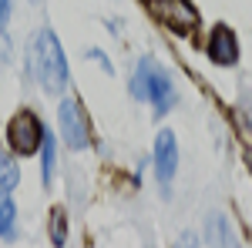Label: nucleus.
<instances>
[{
  "instance_id": "obj_13",
  "label": "nucleus",
  "mask_w": 252,
  "mask_h": 248,
  "mask_svg": "<svg viewBox=\"0 0 252 248\" xmlns=\"http://www.w3.org/2000/svg\"><path fill=\"white\" fill-rule=\"evenodd\" d=\"M7 17H10V0H0V30H3Z\"/></svg>"
},
{
  "instance_id": "obj_8",
  "label": "nucleus",
  "mask_w": 252,
  "mask_h": 248,
  "mask_svg": "<svg viewBox=\"0 0 252 248\" xmlns=\"http://www.w3.org/2000/svg\"><path fill=\"white\" fill-rule=\"evenodd\" d=\"M0 238L3 242L17 238V205H14L10 188H0Z\"/></svg>"
},
{
  "instance_id": "obj_6",
  "label": "nucleus",
  "mask_w": 252,
  "mask_h": 248,
  "mask_svg": "<svg viewBox=\"0 0 252 248\" xmlns=\"http://www.w3.org/2000/svg\"><path fill=\"white\" fill-rule=\"evenodd\" d=\"M175 168H178V144H175V134L172 131H158V138H155V171H158L161 188L172 185Z\"/></svg>"
},
{
  "instance_id": "obj_4",
  "label": "nucleus",
  "mask_w": 252,
  "mask_h": 248,
  "mask_svg": "<svg viewBox=\"0 0 252 248\" xmlns=\"http://www.w3.org/2000/svg\"><path fill=\"white\" fill-rule=\"evenodd\" d=\"M58 124H61V134H64V144L67 148H88L91 144V121L84 114V108H81L74 97H64L58 104Z\"/></svg>"
},
{
  "instance_id": "obj_14",
  "label": "nucleus",
  "mask_w": 252,
  "mask_h": 248,
  "mask_svg": "<svg viewBox=\"0 0 252 248\" xmlns=\"http://www.w3.org/2000/svg\"><path fill=\"white\" fill-rule=\"evenodd\" d=\"M249 174H252V161H249Z\"/></svg>"
},
{
  "instance_id": "obj_11",
  "label": "nucleus",
  "mask_w": 252,
  "mask_h": 248,
  "mask_svg": "<svg viewBox=\"0 0 252 248\" xmlns=\"http://www.w3.org/2000/svg\"><path fill=\"white\" fill-rule=\"evenodd\" d=\"M17 181H20V168H17V161L10 158L7 151H0V188H17Z\"/></svg>"
},
{
  "instance_id": "obj_10",
  "label": "nucleus",
  "mask_w": 252,
  "mask_h": 248,
  "mask_svg": "<svg viewBox=\"0 0 252 248\" xmlns=\"http://www.w3.org/2000/svg\"><path fill=\"white\" fill-rule=\"evenodd\" d=\"M54 168H58V141L51 134H44V144H40V178H44V185L54 181Z\"/></svg>"
},
{
  "instance_id": "obj_7",
  "label": "nucleus",
  "mask_w": 252,
  "mask_h": 248,
  "mask_svg": "<svg viewBox=\"0 0 252 248\" xmlns=\"http://www.w3.org/2000/svg\"><path fill=\"white\" fill-rule=\"evenodd\" d=\"M205 54H209L215 64H222V67H232L235 60H239V40H235V34L225 27V24H219V27L212 30Z\"/></svg>"
},
{
  "instance_id": "obj_5",
  "label": "nucleus",
  "mask_w": 252,
  "mask_h": 248,
  "mask_svg": "<svg viewBox=\"0 0 252 248\" xmlns=\"http://www.w3.org/2000/svg\"><path fill=\"white\" fill-rule=\"evenodd\" d=\"M155 14L175 34H192L198 27V20H202L192 0H155Z\"/></svg>"
},
{
  "instance_id": "obj_1",
  "label": "nucleus",
  "mask_w": 252,
  "mask_h": 248,
  "mask_svg": "<svg viewBox=\"0 0 252 248\" xmlns=\"http://www.w3.org/2000/svg\"><path fill=\"white\" fill-rule=\"evenodd\" d=\"M27 57H31V74L44 84V91L61 94V91L67 87V57H64V47H61V40L54 37V30H47V27L37 30V34L31 37Z\"/></svg>"
},
{
  "instance_id": "obj_2",
  "label": "nucleus",
  "mask_w": 252,
  "mask_h": 248,
  "mask_svg": "<svg viewBox=\"0 0 252 248\" xmlns=\"http://www.w3.org/2000/svg\"><path fill=\"white\" fill-rule=\"evenodd\" d=\"M131 94L145 104L155 108V114H168L175 104V87L172 77L165 74L152 57H141L135 67V77H131Z\"/></svg>"
},
{
  "instance_id": "obj_3",
  "label": "nucleus",
  "mask_w": 252,
  "mask_h": 248,
  "mask_svg": "<svg viewBox=\"0 0 252 248\" xmlns=\"http://www.w3.org/2000/svg\"><path fill=\"white\" fill-rule=\"evenodd\" d=\"M44 124H40V117L34 111H17V114L10 117V124H7V141H10V148L14 154H37L40 144H44Z\"/></svg>"
},
{
  "instance_id": "obj_12",
  "label": "nucleus",
  "mask_w": 252,
  "mask_h": 248,
  "mask_svg": "<svg viewBox=\"0 0 252 248\" xmlns=\"http://www.w3.org/2000/svg\"><path fill=\"white\" fill-rule=\"evenodd\" d=\"M51 242L54 245H64L67 242V215H64V208L51 211Z\"/></svg>"
},
{
  "instance_id": "obj_9",
  "label": "nucleus",
  "mask_w": 252,
  "mask_h": 248,
  "mask_svg": "<svg viewBox=\"0 0 252 248\" xmlns=\"http://www.w3.org/2000/svg\"><path fill=\"white\" fill-rule=\"evenodd\" d=\"M205 238L212 245H235V231L229 225L225 215H209V225H205Z\"/></svg>"
}]
</instances>
